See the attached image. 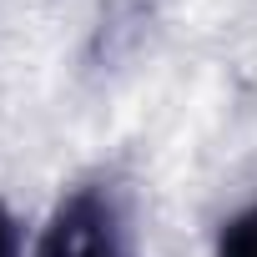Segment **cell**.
Wrapping results in <instances>:
<instances>
[{
	"instance_id": "1",
	"label": "cell",
	"mask_w": 257,
	"mask_h": 257,
	"mask_svg": "<svg viewBox=\"0 0 257 257\" xmlns=\"http://www.w3.org/2000/svg\"><path fill=\"white\" fill-rule=\"evenodd\" d=\"M41 257H126V237H121L116 202L101 187L71 192L56 207V217L46 222Z\"/></svg>"
},
{
	"instance_id": "2",
	"label": "cell",
	"mask_w": 257,
	"mask_h": 257,
	"mask_svg": "<svg viewBox=\"0 0 257 257\" xmlns=\"http://www.w3.org/2000/svg\"><path fill=\"white\" fill-rule=\"evenodd\" d=\"M217 257H257V207L237 212L222 237H217Z\"/></svg>"
},
{
	"instance_id": "3",
	"label": "cell",
	"mask_w": 257,
	"mask_h": 257,
	"mask_svg": "<svg viewBox=\"0 0 257 257\" xmlns=\"http://www.w3.org/2000/svg\"><path fill=\"white\" fill-rule=\"evenodd\" d=\"M0 257H21V232H16V217L0 207Z\"/></svg>"
}]
</instances>
